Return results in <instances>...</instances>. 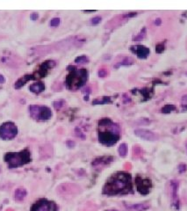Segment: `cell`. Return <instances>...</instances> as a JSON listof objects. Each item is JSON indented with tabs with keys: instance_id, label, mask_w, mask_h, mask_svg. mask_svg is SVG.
Instances as JSON below:
<instances>
[{
	"instance_id": "3",
	"label": "cell",
	"mask_w": 187,
	"mask_h": 211,
	"mask_svg": "<svg viewBox=\"0 0 187 211\" xmlns=\"http://www.w3.org/2000/svg\"><path fill=\"white\" fill-rule=\"evenodd\" d=\"M17 134H18V129L12 122H6L0 127V136L2 139L10 140L15 137Z\"/></svg>"
},
{
	"instance_id": "17",
	"label": "cell",
	"mask_w": 187,
	"mask_h": 211,
	"mask_svg": "<svg viewBox=\"0 0 187 211\" xmlns=\"http://www.w3.org/2000/svg\"><path fill=\"white\" fill-rule=\"evenodd\" d=\"M31 18L33 20H36L38 18V14L37 13H32L31 14Z\"/></svg>"
},
{
	"instance_id": "20",
	"label": "cell",
	"mask_w": 187,
	"mask_h": 211,
	"mask_svg": "<svg viewBox=\"0 0 187 211\" xmlns=\"http://www.w3.org/2000/svg\"><path fill=\"white\" fill-rule=\"evenodd\" d=\"M155 25H157V26L160 25V24H161V19H160V18H157L156 21L155 22Z\"/></svg>"
},
{
	"instance_id": "11",
	"label": "cell",
	"mask_w": 187,
	"mask_h": 211,
	"mask_svg": "<svg viewBox=\"0 0 187 211\" xmlns=\"http://www.w3.org/2000/svg\"><path fill=\"white\" fill-rule=\"evenodd\" d=\"M118 151H119V154H120V156L125 157L127 153V145L126 144V143L120 144V147H119V149H118Z\"/></svg>"
},
{
	"instance_id": "6",
	"label": "cell",
	"mask_w": 187,
	"mask_h": 211,
	"mask_svg": "<svg viewBox=\"0 0 187 211\" xmlns=\"http://www.w3.org/2000/svg\"><path fill=\"white\" fill-rule=\"evenodd\" d=\"M51 117V111L46 106H40L39 114L37 116V121H47Z\"/></svg>"
},
{
	"instance_id": "10",
	"label": "cell",
	"mask_w": 187,
	"mask_h": 211,
	"mask_svg": "<svg viewBox=\"0 0 187 211\" xmlns=\"http://www.w3.org/2000/svg\"><path fill=\"white\" fill-rule=\"evenodd\" d=\"M45 89V86L42 83H37V84H34V85H33L30 86V90L33 91V92H41L43 90Z\"/></svg>"
},
{
	"instance_id": "9",
	"label": "cell",
	"mask_w": 187,
	"mask_h": 211,
	"mask_svg": "<svg viewBox=\"0 0 187 211\" xmlns=\"http://www.w3.org/2000/svg\"><path fill=\"white\" fill-rule=\"evenodd\" d=\"M25 195H26V191L23 188H19V189H17L15 191V199L16 201H23L24 198L25 197Z\"/></svg>"
},
{
	"instance_id": "18",
	"label": "cell",
	"mask_w": 187,
	"mask_h": 211,
	"mask_svg": "<svg viewBox=\"0 0 187 211\" xmlns=\"http://www.w3.org/2000/svg\"><path fill=\"white\" fill-rule=\"evenodd\" d=\"M67 145H68L69 147H70V148H72V147H73V146L75 145V142H73L72 141H68V142H67Z\"/></svg>"
},
{
	"instance_id": "4",
	"label": "cell",
	"mask_w": 187,
	"mask_h": 211,
	"mask_svg": "<svg viewBox=\"0 0 187 211\" xmlns=\"http://www.w3.org/2000/svg\"><path fill=\"white\" fill-rule=\"evenodd\" d=\"M56 207L54 202L46 200H41L36 202L32 208V211H56Z\"/></svg>"
},
{
	"instance_id": "1",
	"label": "cell",
	"mask_w": 187,
	"mask_h": 211,
	"mask_svg": "<svg viewBox=\"0 0 187 211\" xmlns=\"http://www.w3.org/2000/svg\"><path fill=\"white\" fill-rule=\"evenodd\" d=\"M129 185V177L128 175L120 174L116 175L111 179L106 187V192L108 193H117L124 191Z\"/></svg>"
},
{
	"instance_id": "19",
	"label": "cell",
	"mask_w": 187,
	"mask_h": 211,
	"mask_svg": "<svg viewBox=\"0 0 187 211\" xmlns=\"http://www.w3.org/2000/svg\"><path fill=\"white\" fill-rule=\"evenodd\" d=\"M3 83H5V78L2 75H0V84H3Z\"/></svg>"
},
{
	"instance_id": "16",
	"label": "cell",
	"mask_w": 187,
	"mask_h": 211,
	"mask_svg": "<svg viewBox=\"0 0 187 211\" xmlns=\"http://www.w3.org/2000/svg\"><path fill=\"white\" fill-rule=\"evenodd\" d=\"M62 102L59 101V102H54L53 105L55 106V107L56 108H60L61 106H62Z\"/></svg>"
},
{
	"instance_id": "12",
	"label": "cell",
	"mask_w": 187,
	"mask_h": 211,
	"mask_svg": "<svg viewBox=\"0 0 187 211\" xmlns=\"http://www.w3.org/2000/svg\"><path fill=\"white\" fill-rule=\"evenodd\" d=\"M75 62H76V63H83V62H88V59L85 55H81V56H79V57L76 58V59L75 60Z\"/></svg>"
},
{
	"instance_id": "8",
	"label": "cell",
	"mask_w": 187,
	"mask_h": 211,
	"mask_svg": "<svg viewBox=\"0 0 187 211\" xmlns=\"http://www.w3.org/2000/svg\"><path fill=\"white\" fill-rule=\"evenodd\" d=\"M148 206L146 204H142V203H139V204H134L131 206H128L127 208L128 211H142L144 209H148Z\"/></svg>"
},
{
	"instance_id": "15",
	"label": "cell",
	"mask_w": 187,
	"mask_h": 211,
	"mask_svg": "<svg viewBox=\"0 0 187 211\" xmlns=\"http://www.w3.org/2000/svg\"><path fill=\"white\" fill-rule=\"evenodd\" d=\"M98 76H99L100 78H105V77L106 76V70H100L98 71Z\"/></svg>"
},
{
	"instance_id": "14",
	"label": "cell",
	"mask_w": 187,
	"mask_h": 211,
	"mask_svg": "<svg viewBox=\"0 0 187 211\" xmlns=\"http://www.w3.org/2000/svg\"><path fill=\"white\" fill-rule=\"evenodd\" d=\"M59 24H60V18H53V19L51 20V22H50V25L52 26H59Z\"/></svg>"
},
{
	"instance_id": "2",
	"label": "cell",
	"mask_w": 187,
	"mask_h": 211,
	"mask_svg": "<svg viewBox=\"0 0 187 211\" xmlns=\"http://www.w3.org/2000/svg\"><path fill=\"white\" fill-rule=\"evenodd\" d=\"M5 160L7 162L11 168H16L29 163L30 161V153L27 149L22 150L17 153H8L5 157Z\"/></svg>"
},
{
	"instance_id": "7",
	"label": "cell",
	"mask_w": 187,
	"mask_h": 211,
	"mask_svg": "<svg viewBox=\"0 0 187 211\" xmlns=\"http://www.w3.org/2000/svg\"><path fill=\"white\" fill-rule=\"evenodd\" d=\"M171 187H172V203L178 209V184L177 181H171Z\"/></svg>"
},
{
	"instance_id": "13",
	"label": "cell",
	"mask_w": 187,
	"mask_h": 211,
	"mask_svg": "<svg viewBox=\"0 0 187 211\" xmlns=\"http://www.w3.org/2000/svg\"><path fill=\"white\" fill-rule=\"evenodd\" d=\"M100 21H101V17L96 16L90 19V23H91V25H98Z\"/></svg>"
},
{
	"instance_id": "21",
	"label": "cell",
	"mask_w": 187,
	"mask_h": 211,
	"mask_svg": "<svg viewBox=\"0 0 187 211\" xmlns=\"http://www.w3.org/2000/svg\"><path fill=\"white\" fill-rule=\"evenodd\" d=\"M108 211H115V210H108Z\"/></svg>"
},
{
	"instance_id": "5",
	"label": "cell",
	"mask_w": 187,
	"mask_h": 211,
	"mask_svg": "<svg viewBox=\"0 0 187 211\" xmlns=\"http://www.w3.org/2000/svg\"><path fill=\"white\" fill-rule=\"evenodd\" d=\"M134 133L140 138L144 139L146 141H149V142H155L157 139L156 135L155 133H153L152 131L148 130V129H139L134 131Z\"/></svg>"
}]
</instances>
